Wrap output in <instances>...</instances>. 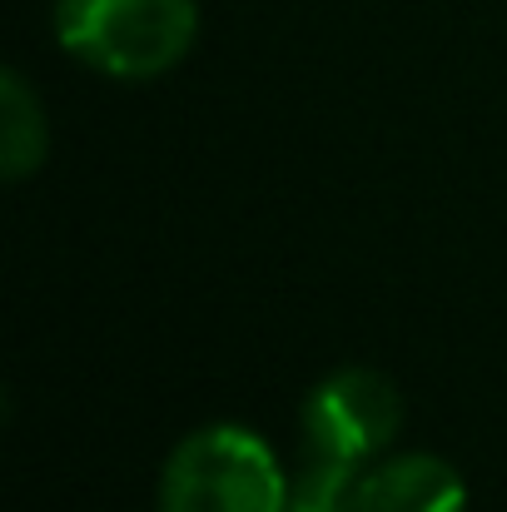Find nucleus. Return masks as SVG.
Listing matches in <instances>:
<instances>
[{"instance_id": "obj_4", "label": "nucleus", "mask_w": 507, "mask_h": 512, "mask_svg": "<svg viewBox=\"0 0 507 512\" xmlns=\"http://www.w3.org/2000/svg\"><path fill=\"white\" fill-rule=\"evenodd\" d=\"M468 483L448 458L433 453H398L363 468L353 512H463Z\"/></svg>"}, {"instance_id": "obj_5", "label": "nucleus", "mask_w": 507, "mask_h": 512, "mask_svg": "<svg viewBox=\"0 0 507 512\" xmlns=\"http://www.w3.org/2000/svg\"><path fill=\"white\" fill-rule=\"evenodd\" d=\"M50 155V125L40 110V95L25 85L15 65L0 70V170L5 179H25Z\"/></svg>"}, {"instance_id": "obj_2", "label": "nucleus", "mask_w": 507, "mask_h": 512, "mask_svg": "<svg viewBox=\"0 0 507 512\" xmlns=\"http://www.w3.org/2000/svg\"><path fill=\"white\" fill-rule=\"evenodd\" d=\"M160 512H289V473L239 423H209L165 458Z\"/></svg>"}, {"instance_id": "obj_3", "label": "nucleus", "mask_w": 507, "mask_h": 512, "mask_svg": "<svg viewBox=\"0 0 507 512\" xmlns=\"http://www.w3.org/2000/svg\"><path fill=\"white\" fill-rule=\"evenodd\" d=\"M403 428V398L378 368H334L304 398V448L343 463H378Z\"/></svg>"}, {"instance_id": "obj_1", "label": "nucleus", "mask_w": 507, "mask_h": 512, "mask_svg": "<svg viewBox=\"0 0 507 512\" xmlns=\"http://www.w3.org/2000/svg\"><path fill=\"white\" fill-rule=\"evenodd\" d=\"M199 35L194 0H55V40L110 80L169 75Z\"/></svg>"}, {"instance_id": "obj_6", "label": "nucleus", "mask_w": 507, "mask_h": 512, "mask_svg": "<svg viewBox=\"0 0 507 512\" xmlns=\"http://www.w3.org/2000/svg\"><path fill=\"white\" fill-rule=\"evenodd\" d=\"M358 478H363L358 463H343V458L304 448L299 473L289 478V512H353Z\"/></svg>"}]
</instances>
